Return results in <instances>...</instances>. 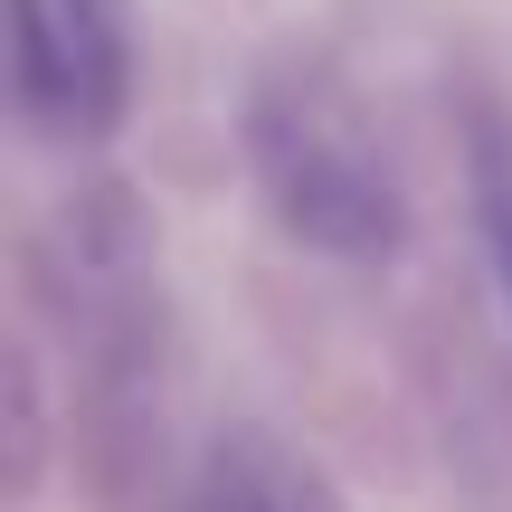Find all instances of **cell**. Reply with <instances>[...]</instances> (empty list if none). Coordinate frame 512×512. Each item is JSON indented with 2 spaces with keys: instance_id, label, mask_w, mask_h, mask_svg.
<instances>
[{
  "instance_id": "277c9868",
  "label": "cell",
  "mask_w": 512,
  "mask_h": 512,
  "mask_svg": "<svg viewBox=\"0 0 512 512\" xmlns=\"http://www.w3.org/2000/svg\"><path fill=\"white\" fill-rule=\"evenodd\" d=\"M475 219H484L494 285H503V304H512V152H503V133H484V143H475Z\"/></svg>"
},
{
  "instance_id": "7a4b0ae2",
  "label": "cell",
  "mask_w": 512,
  "mask_h": 512,
  "mask_svg": "<svg viewBox=\"0 0 512 512\" xmlns=\"http://www.w3.org/2000/svg\"><path fill=\"white\" fill-rule=\"evenodd\" d=\"M10 67H19V114L38 133H105L124 114V29L114 0H10Z\"/></svg>"
},
{
  "instance_id": "6da1fadb",
  "label": "cell",
  "mask_w": 512,
  "mask_h": 512,
  "mask_svg": "<svg viewBox=\"0 0 512 512\" xmlns=\"http://www.w3.org/2000/svg\"><path fill=\"white\" fill-rule=\"evenodd\" d=\"M247 152H256V190H266L275 228L294 247H323V256H389L399 247V190H389L370 133L332 95L275 86L247 114Z\"/></svg>"
},
{
  "instance_id": "3957f363",
  "label": "cell",
  "mask_w": 512,
  "mask_h": 512,
  "mask_svg": "<svg viewBox=\"0 0 512 512\" xmlns=\"http://www.w3.org/2000/svg\"><path fill=\"white\" fill-rule=\"evenodd\" d=\"M190 512H304V494H294V475L275 456H256V446H219L209 475L190 484Z\"/></svg>"
}]
</instances>
